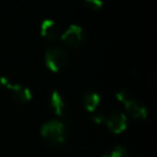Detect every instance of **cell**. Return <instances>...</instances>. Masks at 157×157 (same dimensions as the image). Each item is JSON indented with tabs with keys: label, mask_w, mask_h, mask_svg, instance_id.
Returning <instances> with one entry per match:
<instances>
[{
	"label": "cell",
	"mask_w": 157,
	"mask_h": 157,
	"mask_svg": "<svg viewBox=\"0 0 157 157\" xmlns=\"http://www.w3.org/2000/svg\"><path fill=\"white\" fill-rule=\"evenodd\" d=\"M104 120H105V117L103 114H94V116H92V121L94 123H96V124H101V122H104Z\"/></svg>",
	"instance_id": "13"
},
{
	"label": "cell",
	"mask_w": 157,
	"mask_h": 157,
	"mask_svg": "<svg viewBox=\"0 0 157 157\" xmlns=\"http://www.w3.org/2000/svg\"><path fill=\"white\" fill-rule=\"evenodd\" d=\"M59 29L52 18H45L41 24V34L49 41H54L58 36Z\"/></svg>",
	"instance_id": "7"
},
{
	"label": "cell",
	"mask_w": 157,
	"mask_h": 157,
	"mask_svg": "<svg viewBox=\"0 0 157 157\" xmlns=\"http://www.w3.org/2000/svg\"><path fill=\"white\" fill-rule=\"evenodd\" d=\"M107 127L113 134H121L127 127V118L122 112H114L108 117L106 121Z\"/></svg>",
	"instance_id": "5"
},
{
	"label": "cell",
	"mask_w": 157,
	"mask_h": 157,
	"mask_svg": "<svg viewBox=\"0 0 157 157\" xmlns=\"http://www.w3.org/2000/svg\"><path fill=\"white\" fill-rule=\"evenodd\" d=\"M116 97L118 98V101H122V103L124 104L125 101H127L128 99L132 98V95L129 94V92H128L127 90H121V91H119L118 93L116 94Z\"/></svg>",
	"instance_id": "12"
},
{
	"label": "cell",
	"mask_w": 157,
	"mask_h": 157,
	"mask_svg": "<svg viewBox=\"0 0 157 157\" xmlns=\"http://www.w3.org/2000/svg\"><path fill=\"white\" fill-rule=\"evenodd\" d=\"M50 101H52V108H54L56 114L61 116V114H62L63 107H64V101L62 99V96H61L58 91H54L52 93Z\"/></svg>",
	"instance_id": "9"
},
{
	"label": "cell",
	"mask_w": 157,
	"mask_h": 157,
	"mask_svg": "<svg viewBox=\"0 0 157 157\" xmlns=\"http://www.w3.org/2000/svg\"><path fill=\"white\" fill-rule=\"evenodd\" d=\"M99 101H101V96H99L98 93H96L94 91L88 92V93L83 95L82 104L85 109L88 112H91V113L94 112L95 109L97 108V106H98Z\"/></svg>",
	"instance_id": "8"
},
{
	"label": "cell",
	"mask_w": 157,
	"mask_h": 157,
	"mask_svg": "<svg viewBox=\"0 0 157 157\" xmlns=\"http://www.w3.org/2000/svg\"><path fill=\"white\" fill-rule=\"evenodd\" d=\"M0 83H1V86L11 90L12 98L15 99L16 101L26 103V101H29L31 99V91L27 87H24V86L18 85V83H11L10 80L6 77H0Z\"/></svg>",
	"instance_id": "3"
},
{
	"label": "cell",
	"mask_w": 157,
	"mask_h": 157,
	"mask_svg": "<svg viewBox=\"0 0 157 157\" xmlns=\"http://www.w3.org/2000/svg\"><path fill=\"white\" fill-rule=\"evenodd\" d=\"M82 1L92 10H99L104 4V0H82Z\"/></svg>",
	"instance_id": "11"
},
{
	"label": "cell",
	"mask_w": 157,
	"mask_h": 157,
	"mask_svg": "<svg viewBox=\"0 0 157 157\" xmlns=\"http://www.w3.org/2000/svg\"><path fill=\"white\" fill-rule=\"evenodd\" d=\"M41 135L48 144L52 145V147H58L65 141V125L60 121L46 122L41 128Z\"/></svg>",
	"instance_id": "1"
},
{
	"label": "cell",
	"mask_w": 157,
	"mask_h": 157,
	"mask_svg": "<svg viewBox=\"0 0 157 157\" xmlns=\"http://www.w3.org/2000/svg\"><path fill=\"white\" fill-rule=\"evenodd\" d=\"M128 153L127 150L122 145H117L112 150H110L109 152L105 153L101 157H127Z\"/></svg>",
	"instance_id": "10"
},
{
	"label": "cell",
	"mask_w": 157,
	"mask_h": 157,
	"mask_svg": "<svg viewBox=\"0 0 157 157\" xmlns=\"http://www.w3.org/2000/svg\"><path fill=\"white\" fill-rule=\"evenodd\" d=\"M45 62L52 72H59L67 62V54L60 46L50 47L45 52Z\"/></svg>",
	"instance_id": "2"
},
{
	"label": "cell",
	"mask_w": 157,
	"mask_h": 157,
	"mask_svg": "<svg viewBox=\"0 0 157 157\" xmlns=\"http://www.w3.org/2000/svg\"><path fill=\"white\" fill-rule=\"evenodd\" d=\"M61 39L65 44H67L68 46H72V47H76L79 46L82 43L83 40V30L82 27L76 24H72L67 27V29L65 30L62 35H61Z\"/></svg>",
	"instance_id": "4"
},
{
	"label": "cell",
	"mask_w": 157,
	"mask_h": 157,
	"mask_svg": "<svg viewBox=\"0 0 157 157\" xmlns=\"http://www.w3.org/2000/svg\"><path fill=\"white\" fill-rule=\"evenodd\" d=\"M125 110L135 120H144L147 117V109L142 103L136 99H128L124 103Z\"/></svg>",
	"instance_id": "6"
}]
</instances>
